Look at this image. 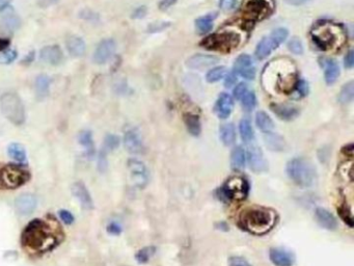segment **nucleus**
I'll return each mask as SVG.
<instances>
[{"mask_svg": "<svg viewBox=\"0 0 354 266\" xmlns=\"http://www.w3.org/2000/svg\"><path fill=\"white\" fill-rule=\"evenodd\" d=\"M296 84V66L288 58H276L270 62L262 73V86L269 92L289 94L295 90Z\"/></svg>", "mask_w": 354, "mask_h": 266, "instance_id": "nucleus-1", "label": "nucleus"}, {"mask_svg": "<svg viewBox=\"0 0 354 266\" xmlns=\"http://www.w3.org/2000/svg\"><path fill=\"white\" fill-rule=\"evenodd\" d=\"M50 224L36 218L28 222L21 235L22 244L34 252H46L56 248L62 239L54 233L49 226Z\"/></svg>", "mask_w": 354, "mask_h": 266, "instance_id": "nucleus-2", "label": "nucleus"}, {"mask_svg": "<svg viewBox=\"0 0 354 266\" xmlns=\"http://www.w3.org/2000/svg\"><path fill=\"white\" fill-rule=\"evenodd\" d=\"M278 214L274 209L266 207H248L239 216L241 227L252 234L263 235L274 228Z\"/></svg>", "mask_w": 354, "mask_h": 266, "instance_id": "nucleus-3", "label": "nucleus"}, {"mask_svg": "<svg viewBox=\"0 0 354 266\" xmlns=\"http://www.w3.org/2000/svg\"><path fill=\"white\" fill-rule=\"evenodd\" d=\"M286 172L291 181L300 188H312L317 183V170L306 158L296 157L291 159L286 166Z\"/></svg>", "mask_w": 354, "mask_h": 266, "instance_id": "nucleus-4", "label": "nucleus"}, {"mask_svg": "<svg viewBox=\"0 0 354 266\" xmlns=\"http://www.w3.org/2000/svg\"><path fill=\"white\" fill-rule=\"evenodd\" d=\"M312 38L320 49L326 51L343 43L345 32L340 26L326 23L316 26L312 32Z\"/></svg>", "mask_w": 354, "mask_h": 266, "instance_id": "nucleus-5", "label": "nucleus"}, {"mask_svg": "<svg viewBox=\"0 0 354 266\" xmlns=\"http://www.w3.org/2000/svg\"><path fill=\"white\" fill-rule=\"evenodd\" d=\"M0 110L10 123L21 126L25 123V108L21 98L14 92H6L0 97Z\"/></svg>", "mask_w": 354, "mask_h": 266, "instance_id": "nucleus-6", "label": "nucleus"}, {"mask_svg": "<svg viewBox=\"0 0 354 266\" xmlns=\"http://www.w3.org/2000/svg\"><path fill=\"white\" fill-rule=\"evenodd\" d=\"M240 43V36L234 32H222L209 36L204 40L202 46L210 50L224 53L230 52Z\"/></svg>", "mask_w": 354, "mask_h": 266, "instance_id": "nucleus-7", "label": "nucleus"}, {"mask_svg": "<svg viewBox=\"0 0 354 266\" xmlns=\"http://www.w3.org/2000/svg\"><path fill=\"white\" fill-rule=\"evenodd\" d=\"M30 179V172L27 170L23 164H8L0 170V182L6 188L15 190L21 188Z\"/></svg>", "mask_w": 354, "mask_h": 266, "instance_id": "nucleus-8", "label": "nucleus"}, {"mask_svg": "<svg viewBox=\"0 0 354 266\" xmlns=\"http://www.w3.org/2000/svg\"><path fill=\"white\" fill-rule=\"evenodd\" d=\"M248 181L242 176H233L228 178L220 188L222 198L233 200V201H242L248 196Z\"/></svg>", "mask_w": 354, "mask_h": 266, "instance_id": "nucleus-9", "label": "nucleus"}, {"mask_svg": "<svg viewBox=\"0 0 354 266\" xmlns=\"http://www.w3.org/2000/svg\"><path fill=\"white\" fill-rule=\"evenodd\" d=\"M288 36V30L284 28H276L269 36L263 38L256 48V58L258 60L266 58L270 53L276 50Z\"/></svg>", "mask_w": 354, "mask_h": 266, "instance_id": "nucleus-10", "label": "nucleus"}, {"mask_svg": "<svg viewBox=\"0 0 354 266\" xmlns=\"http://www.w3.org/2000/svg\"><path fill=\"white\" fill-rule=\"evenodd\" d=\"M272 12L270 0H245L243 4V15L248 20H261Z\"/></svg>", "mask_w": 354, "mask_h": 266, "instance_id": "nucleus-11", "label": "nucleus"}, {"mask_svg": "<svg viewBox=\"0 0 354 266\" xmlns=\"http://www.w3.org/2000/svg\"><path fill=\"white\" fill-rule=\"evenodd\" d=\"M127 168L130 172V178L135 188H144L148 183L150 175L146 166L138 158H129Z\"/></svg>", "mask_w": 354, "mask_h": 266, "instance_id": "nucleus-12", "label": "nucleus"}, {"mask_svg": "<svg viewBox=\"0 0 354 266\" xmlns=\"http://www.w3.org/2000/svg\"><path fill=\"white\" fill-rule=\"evenodd\" d=\"M116 45L114 40L104 38L94 49L92 60L96 64H105L114 56Z\"/></svg>", "mask_w": 354, "mask_h": 266, "instance_id": "nucleus-13", "label": "nucleus"}, {"mask_svg": "<svg viewBox=\"0 0 354 266\" xmlns=\"http://www.w3.org/2000/svg\"><path fill=\"white\" fill-rule=\"evenodd\" d=\"M246 162L252 172H258V174L268 170V162L262 150L258 146H250L246 151Z\"/></svg>", "mask_w": 354, "mask_h": 266, "instance_id": "nucleus-14", "label": "nucleus"}, {"mask_svg": "<svg viewBox=\"0 0 354 266\" xmlns=\"http://www.w3.org/2000/svg\"><path fill=\"white\" fill-rule=\"evenodd\" d=\"M38 201L36 196L34 194H20L15 201V207L18 211V214L22 216H32L38 207Z\"/></svg>", "mask_w": 354, "mask_h": 266, "instance_id": "nucleus-15", "label": "nucleus"}, {"mask_svg": "<svg viewBox=\"0 0 354 266\" xmlns=\"http://www.w3.org/2000/svg\"><path fill=\"white\" fill-rule=\"evenodd\" d=\"M71 192L72 194L74 196L75 198H77V201L79 202L80 206L82 207L84 210H92L94 209V201L92 198L90 194L88 188H86V185L81 182V181H76L71 185Z\"/></svg>", "mask_w": 354, "mask_h": 266, "instance_id": "nucleus-16", "label": "nucleus"}, {"mask_svg": "<svg viewBox=\"0 0 354 266\" xmlns=\"http://www.w3.org/2000/svg\"><path fill=\"white\" fill-rule=\"evenodd\" d=\"M236 75H240L245 79H252L256 76V68L252 62V58L248 54H241L234 62V71Z\"/></svg>", "mask_w": 354, "mask_h": 266, "instance_id": "nucleus-17", "label": "nucleus"}, {"mask_svg": "<svg viewBox=\"0 0 354 266\" xmlns=\"http://www.w3.org/2000/svg\"><path fill=\"white\" fill-rule=\"evenodd\" d=\"M38 58L43 62L50 66H60L64 60V52L58 45H48L40 50Z\"/></svg>", "mask_w": 354, "mask_h": 266, "instance_id": "nucleus-18", "label": "nucleus"}, {"mask_svg": "<svg viewBox=\"0 0 354 266\" xmlns=\"http://www.w3.org/2000/svg\"><path fill=\"white\" fill-rule=\"evenodd\" d=\"M122 142H124L125 148L129 153L140 154L144 150V144H142V136L138 129L135 128H130L126 130V132L124 133Z\"/></svg>", "mask_w": 354, "mask_h": 266, "instance_id": "nucleus-19", "label": "nucleus"}, {"mask_svg": "<svg viewBox=\"0 0 354 266\" xmlns=\"http://www.w3.org/2000/svg\"><path fill=\"white\" fill-rule=\"evenodd\" d=\"M234 108V101L232 96H230L226 92H222V95H220L218 99L216 101L215 104V114L220 118L226 120L228 118L230 114H232Z\"/></svg>", "mask_w": 354, "mask_h": 266, "instance_id": "nucleus-20", "label": "nucleus"}, {"mask_svg": "<svg viewBox=\"0 0 354 266\" xmlns=\"http://www.w3.org/2000/svg\"><path fill=\"white\" fill-rule=\"evenodd\" d=\"M218 62H220V58L217 56H210V54H202V53H198V54H194L192 58H189L188 60L186 62V64L189 68L202 70V69L209 68V66H213L216 64H218Z\"/></svg>", "mask_w": 354, "mask_h": 266, "instance_id": "nucleus-21", "label": "nucleus"}, {"mask_svg": "<svg viewBox=\"0 0 354 266\" xmlns=\"http://www.w3.org/2000/svg\"><path fill=\"white\" fill-rule=\"evenodd\" d=\"M270 261L276 266H293L294 256L291 252L280 248H274L269 250Z\"/></svg>", "mask_w": 354, "mask_h": 266, "instance_id": "nucleus-22", "label": "nucleus"}, {"mask_svg": "<svg viewBox=\"0 0 354 266\" xmlns=\"http://www.w3.org/2000/svg\"><path fill=\"white\" fill-rule=\"evenodd\" d=\"M315 218L320 227L328 231H334L338 228V220L336 216L328 209L318 207L315 210Z\"/></svg>", "mask_w": 354, "mask_h": 266, "instance_id": "nucleus-23", "label": "nucleus"}, {"mask_svg": "<svg viewBox=\"0 0 354 266\" xmlns=\"http://www.w3.org/2000/svg\"><path fill=\"white\" fill-rule=\"evenodd\" d=\"M66 48L69 52V54L72 58H81L84 56L86 51V45L84 41V38H81L78 36H70L66 40Z\"/></svg>", "mask_w": 354, "mask_h": 266, "instance_id": "nucleus-24", "label": "nucleus"}, {"mask_svg": "<svg viewBox=\"0 0 354 266\" xmlns=\"http://www.w3.org/2000/svg\"><path fill=\"white\" fill-rule=\"evenodd\" d=\"M271 110L274 112V114L284 121H292L296 118L299 114V110L296 106L290 104H271L270 105Z\"/></svg>", "mask_w": 354, "mask_h": 266, "instance_id": "nucleus-25", "label": "nucleus"}, {"mask_svg": "<svg viewBox=\"0 0 354 266\" xmlns=\"http://www.w3.org/2000/svg\"><path fill=\"white\" fill-rule=\"evenodd\" d=\"M78 142L84 149L86 157L90 159L92 158L94 154H96V148H94L92 133L90 130L81 131L78 136Z\"/></svg>", "mask_w": 354, "mask_h": 266, "instance_id": "nucleus-26", "label": "nucleus"}, {"mask_svg": "<svg viewBox=\"0 0 354 266\" xmlns=\"http://www.w3.org/2000/svg\"><path fill=\"white\" fill-rule=\"evenodd\" d=\"M324 68V78L328 84H332L340 75V68L334 60H324L322 62Z\"/></svg>", "mask_w": 354, "mask_h": 266, "instance_id": "nucleus-27", "label": "nucleus"}, {"mask_svg": "<svg viewBox=\"0 0 354 266\" xmlns=\"http://www.w3.org/2000/svg\"><path fill=\"white\" fill-rule=\"evenodd\" d=\"M264 140H265V144L267 146V148L272 151L280 152V151H284L286 149L284 140L282 138V136H280V134H276V133L274 131L264 133Z\"/></svg>", "mask_w": 354, "mask_h": 266, "instance_id": "nucleus-28", "label": "nucleus"}, {"mask_svg": "<svg viewBox=\"0 0 354 266\" xmlns=\"http://www.w3.org/2000/svg\"><path fill=\"white\" fill-rule=\"evenodd\" d=\"M8 156L20 164H25L27 162V154L23 146L19 142H12L8 147Z\"/></svg>", "mask_w": 354, "mask_h": 266, "instance_id": "nucleus-29", "label": "nucleus"}, {"mask_svg": "<svg viewBox=\"0 0 354 266\" xmlns=\"http://www.w3.org/2000/svg\"><path fill=\"white\" fill-rule=\"evenodd\" d=\"M246 164V151L238 146L230 152V166L233 170H242Z\"/></svg>", "mask_w": 354, "mask_h": 266, "instance_id": "nucleus-30", "label": "nucleus"}, {"mask_svg": "<svg viewBox=\"0 0 354 266\" xmlns=\"http://www.w3.org/2000/svg\"><path fill=\"white\" fill-rule=\"evenodd\" d=\"M34 88H36V94L38 98L44 99L49 95V90H50V78L45 75L40 74L36 78L34 82Z\"/></svg>", "mask_w": 354, "mask_h": 266, "instance_id": "nucleus-31", "label": "nucleus"}, {"mask_svg": "<svg viewBox=\"0 0 354 266\" xmlns=\"http://www.w3.org/2000/svg\"><path fill=\"white\" fill-rule=\"evenodd\" d=\"M220 136L224 146H232L236 142V129L232 123L222 124L220 128Z\"/></svg>", "mask_w": 354, "mask_h": 266, "instance_id": "nucleus-32", "label": "nucleus"}, {"mask_svg": "<svg viewBox=\"0 0 354 266\" xmlns=\"http://www.w3.org/2000/svg\"><path fill=\"white\" fill-rule=\"evenodd\" d=\"M256 127L260 129L263 133L271 132L274 130V122L265 112H258L256 114Z\"/></svg>", "mask_w": 354, "mask_h": 266, "instance_id": "nucleus-33", "label": "nucleus"}, {"mask_svg": "<svg viewBox=\"0 0 354 266\" xmlns=\"http://www.w3.org/2000/svg\"><path fill=\"white\" fill-rule=\"evenodd\" d=\"M0 24H2V28L6 30L15 32L20 28L22 21L18 15L14 14V12H8V14L4 15L2 19L0 20Z\"/></svg>", "mask_w": 354, "mask_h": 266, "instance_id": "nucleus-34", "label": "nucleus"}, {"mask_svg": "<svg viewBox=\"0 0 354 266\" xmlns=\"http://www.w3.org/2000/svg\"><path fill=\"white\" fill-rule=\"evenodd\" d=\"M184 122L187 127L189 133L194 136H198L202 131L200 121L196 114H186L184 116Z\"/></svg>", "mask_w": 354, "mask_h": 266, "instance_id": "nucleus-35", "label": "nucleus"}, {"mask_svg": "<svg viewBox=\"0 0 354 266\" xmlns=\"http://www.w3.org/2000/svg\"><path fill=\"white\" fill-rule=\"evenodd\" d=\"M239 132L241 140L245 144H250L254 140V130L248 118H242L239 123Z\"/></svg>", "mask_w": 354, "mask_h": 266, "instance_id": "nucleus-36", "label": "nucleus"}, {"mask_svg": "<svg viewBox=\"0 0 354 266\" xmlns=\"http://www.w3.org/2000/svg\"><path fill=\"white\" fill-rule=\"evenodd\" d=\"M354 97V82H349L348 84H344L341 88V92L338 94V102L341 104H348L352 102Z\"/></svg>", "mask_w": 354, "mask_h": 266, "instance_id": "nucleus-37", "label": "nucleus"}, {"mask_svg": "<svg viewBox=\"0 0 354 266\" xmlns=\"http://www.w3.org/2000/svg\"><path fill=\"white\" fill-rule=\"evenodd\" d=\"M156 252V248L155 246H144L140 248L138 252H136L135 254V260L140 264H146L148 263L151 258L155 255Z\"/></svg>", "mask_w": 354, "mask_h": 266, "instance_id": "nucleus-38", "label": "nucleus"}, {"mask_svg": "<svg viewBox=\"0 0 354 266\" xmlns=\"http://www.w3.org/2000/svg\"><path fill=\"white\" fill-rule=\"evenodd\" d=\"M214 18L215 17L213 15H207V16H204V17L198 18L196 21V26L200 34L209 32L212 30V28H213Z\"/></svg>", "mask_w": 354, "mask_h": 266, "instance_id": "nucleus-39", "label": "nucleus"}, {"mask_svg": "<svg viewBox=\"0 0 354 266\" xmlns=\"http://www.w3.org/2000/svg\"><path fill=\"white\" fill-rule=\"evenodd\" d=\"M338 214L349 228L353 227V216H352V211L350 209L349 206H347L346 204H343L341 206H338Z\"/></svg>", "mask_w": 354, "mask_h": 266, "instance_id": "nucleus-40", "label": "nucleus"}, {"mask_svg": "<svg viewBox=\"0 0 354 266\" xmlns=\"http://www.w3.org/2000/svg\"><path fill=\"white\" fill-rule=\"evenodd\" d=\"M226 75V69L224 66H216V68L211 69L207 75H206V79L207 82L210 84H214L220 82V79H222L224 76Z\"/></svg>", "mask_w": 354, "mask_h": 266, "instance_id": "nucleus-41", "label": "nucleus"}, {"mask_svg": "<svg viewBox=\"0 0 354 266\" xmlns=\"http://www.w3.org/2000/svg\"><path fill=\"white\" fill-rule=\"evenodd\" d=\"M241 104L245 110L252 112L256 105V97L254 92L252 90H248L245 92V95L241 98Z\"/></svg>", "mask_w": 354, "mask_h": 266, "instance_id": "nucleus-42", "label": "nucleus"}, {"mask_svg": "<svg viewBox=\"0 0 354 266\" xmlns=\"http://www.w3.org/2000/svg\"><path fill=\"white\" fill-rule=\"evenodd\" d=\"M120 144V140L118 136L114 134H107L104 138V147L103 149L108 152V151H114L116 149L118 148V146Z\"/></svg>", "mask_w": 354, "mask_h": 266, "instance_id": "nucleus-43", "label": "nucleus"}, {"mask_svg": "<svg viewBox=\"0 0 354 266\" xmlns=\"http://www.w3.org/2000/svg\"><path fill=\"white\" fill-rule=\"evenodd\" d=\"M18 56V53L15 49L8 48L2 51V56H0V64H10L12 62H15Z\"/></svg>", "mask_w": 354, "mask_h": 266, "instance_id": "nucleus-44", "label": "nucleus"}, {"mask_svg": "<svg viewBox=\"0 0 354 266\" xmlns=\"http://www.w3.org/2000/svg\"><path fill=\"white\" fill-rule=\"evenodd\" d=\"M289 50L296 56H300L304 53V46L300 40L298 38H293L288 42Z\"/></svg>", "mask_w": 354, "mask_h": 266, "instance_id": "nucleus-45", "label": "nucleus"}, {"mask_svg": "<svg viewBox=\"0 0 354 266\" xmlns=\"http://www.w3.org/2000/svg\"><path fill=\"white\" fill-rule=\"evenodd\" d=\"M97 166L98 170L100 172H105L108 168V162H107V152L102 149L99 154H98V159H97Z\"/></svg>", "mask_w": 354, "mask_h": 266, "instance_id": "nucleus-46", "label": "nucleus"}, {"mask_svg": "<svg viewBox=\"0 0 354 266\" xmlns=\"http://www.w3.org/2000/svg\"><path fill=\"white\" fill-rule=\"evenodd\" d=\"M58 218L66 226H71L75 222V218H74L72 212L69 210H66V209H60L58 211Z\"/></svg>", "mask_w": 354, "mask_h": 266, "instance_id": "nucleus-47", "label": "nucleus"}, {"mask_svg": "<svg viewBox=\"0 0 354 266\" xmlns=\"http://www.w3.org/2000/svg\"><path fill=\"white\" fill-rule=\"evenodd\" d=\"M294 90L299 97H306L308 92V84L304 80H299L297 82Z\"/></svg>", "mask_w": 354, "mask_h": 266, "instance_id": "nucleus-48", "label": "nucleus"}, {"mask_svg": "<svg viewBox=\"0 0 354 266\" xmlns=\"http://www.w3.org/2000/svg\"><path fill=\"white\" fill-rule=\"evenodd\" d=\"M228 266H252L248 260L239 256H232L228 260Z\"/></svg>", "mask_w": 354, "mask_h": 266, "instance_id": "nucleus-49", "label": "nucleus"}, {"mask_svg": "<svg viewBox=\"0 0 354 266\" xmlns=\"http://www.w3.org/2000/svg\"><path fill=\"white\" fill-rule=\"evenodd\" d=\"M106 230H107L108 234L114 235V236H118L122 232V226L116 222H112L108 224L107 227H106Z\"/></svg>", "mask_w": 354, "mask_h": 266, "instance_id": "nucleus-50", "label": "nucleus"}, {"mask_svg": "<svg viewBox=\"0 0 354 266\" xmlns=\"http://www.w3.org/2000/svg\"><path fill=\"white\" fill-rule=\"evenodd\" d=\"M248 90V86L246 84H244V82H240L234 90V97L237 99V100H241V98L245 95V92H246Z\"/></svg>", "mask_w": 354, "mask_h": 266, "instance_id": "nucleus-51", "label": "nucleus"}, {"mask_svg": "<svg viewBox=\"0 0 354 266\" xmlns=\"http://www.w3.org/2000/svg\"><path fill=\"white\" fill-rule=\"evenodd\" d=\"M237 4V0H220V6L224 10H233Z\"/></svg>", "mask_w": 354, "mask_h": 266, "instance_id": "nucleus-52", "label": "nucleus"}, {"mask_svg": "<svg viewBox=\"0 0 354 266\" xmlns=\"http://www.w3.org/2000/svg\"><path fill=\"white\" fill-rule=\"evenodd\" d=\"M224 77H226V80H224L226 88H232L237 82V75L234 72L226 74Z\"/></svg>", "mask_w": 354, "mask_h": 266, "instance_id": "nucleus-53", "label": "nucleus"}, {"mask_svg": "<svg viewBox=\"0 0 354 266\" xmlns=\"http://www.w3.org/2000/svg\"><path fill=\"white\" fill-rule=\"evenodd\" d=\"M344 64H345L346 68H348V69H351L352 66H353V64H354V52H353V50H350L346 54L345 60H344Z\"/></svg>", "mask_w": 354, "mask_h": 266, "instance_id": "nucleus-54", "label": "nucleus"}, {"mask_svg": "<svg viewBox=\"0 0 354 266\" xmlns=\"http://www.w3.org/2000/svg\"><path fill=\"white\" fill-rule=\"evenodd\" d=\"M80 17L81 18H84V19H86V20H90L92 21L94 19H97V15L94 14V12L92 10H84L82 12H80Z\"/></svg>", "mask_w": 354, "mask_h": 266, "instance_id": "nucleus-55", "label": "nucleus"}, {"mask_svg": "<svg viewBox=\"0 0 354 266\" xmlns=\"http://www.w3.org/2000/svg\"><path fill=\"white\" fill-rule=\"evenodd\" d=\"M58 2V0H38V4L40 8H47L53 6V4H56Z\"/></svg>", "mask_w": 354, "mask_h": 266, "instance_id": "nucleus-56", "label": "nucleus"}, {"mask_svg": "<svg viewBox=\"0 0 354 266\" xmlns=\"http://www.w3.org/2000/svg\"><path fill=\"white\" fill-rule=\"evenodd\" d=\"M176 0H160L159 8L161 10H168V8L174 6L176 4Z\"/></svg>", "mask_w": 354, "mask_h": 266, "instance_id": "nucleus-57", "label": "nucleus"}, {"mask_svg": "<svg viewBox=\"0 0 354 266\" xmlns=\"http://www.w3.org/2000/svg\"><path fill=\"white\" fill-rule=\"evenodd\" d=\"M146 8L142 6V8H136L133 12V18H142L144 15H146Z\"/></svg>", "mask_w": 354, "mask_h": 266, "instance_id": "nucleus-58", "label": "nucleus"}, {"mask_svg": "<svg viewBox=\"0 0 354 266\" xmlns=\"http://www.w3.org/2000/svg\"><path fill=\"white\" fill-rule=\"evenodd\" d=\"M310 0H284L286 4H291V6H302L308 2H310Z\"/></svg>", "mask_w": 354, "mask_h": 266, "instance_id": "nucleus-59", "label": "nucleus"}, {"mask_svg": "<svg viewBox=\"0 0 354 266\" xmlns=\"http://www.w3.org/2000/svg\"><path fill=\"white\" fill-rule=\"evenodd\" d=\"M12 0H0V12L6 10L10 6Z\"/></svg>", "mask_w": 354, "mask_h": 266, "instance_id": "nucleus-60", "label": "nucleus"}, {"mask_svg": "<svg viewBox=\"0 0 354 266\" xmlns=\"http://www.w3.org/2000/svg\"><path fill=\"white\" fill-rule=\"evenodd\" d=\"M8 40L0 38V51H4L6 49H8Z\"/></svg>", "mask_w": 354, "mask_h": 266, "instance_id": "nucleus-61", "label": "nucleus"}]
</instances>
